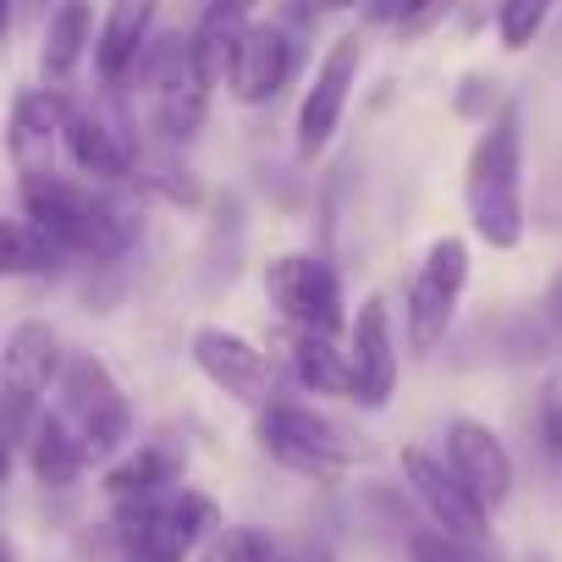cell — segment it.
<instances>
[{"label":"cell","mask_w":562,"mask_h":562,"mask_svg":"<svg viewBox=\"0 0 562 562\" xmlns=\"http://www.w3.org/2000/svg\"><path fill=\"white\" fill-rule=\"evenodd\" d=\"M463 199H469V221L474 237L485 248H518L524 243V122L518 105H502V116H491L469 149V171H463Z\"/></svg>","instance_id":"cell-1"},{"label":"cell","mask_w":562,"mask_h":562,"mask_svg":"<svg viewBox=\"0 0 562 562\" xmlns=\"http://www.w3.org/2000/svg\"><path fill=\"white\" fill-rule=\"evenodd\" d=\"M18 199H23V215L40 221L67 254H89V259H116L122 243H127V221L94 199L83 182H67L56 171H29L18 177Z\"/></svg>","instance_id":"cell-2"},{"label":"cell","mask_w":562,"mask_h":562,"mask_svg":"<svg viewBox=\"0 0 562 562\" xmlns=\"http://www.w3.org/2000/svg\"><path fill=\"white\" fill-rule=\"evenodd\" d=\"M204 562H276V551H270V535L237 524V529H221L215 535V546L204 551Z\"/></svg>","instance_id":"cell-29"},{"label":"cell","mask_w":562,"mask_h":562,"mask_svg":"<svg viewBox=\"0 0 562 562\" xmlns=\"http://www.w3.org/2000/svg\"><path fill=\"white\" fill-rule=\"evenodd\" d=\"M259 447L293 474H310V480H337L348 469V447L337 436L331 419H321L315 408H299V403H276L259 414L254 425Z\"/></svg>","instance_id":"cell-7"},{"label":"cell","mask_w":562,"mask_h":562,"mask_svg":"<svg viewBox=\"0 0 562 562\" xmlns=\"http://www.w3.org/2000/svg\"><path fill=\"white\" fill-rule=\"evenodd\" d=\"M204 524H210V502L199 491H177V496L122 502L116 540L133 562H182L204 535Z\"/></svg>","instance_id":"cell-5"},{"label":"cell","mask_w":562,"mask_h":562,"mask_svg":"<svg viewBox=\"0 0 562 562\" xmlns=\"http://www.w3.org/2000/svg\"><path fill=\"white\" fill-rule=\"evenodd\" d=\"M293 78V40L281 34L276 23H254L243 34V45L232 50V67H226V89L243 100V105H259L270 94H281Z\"/></svg>","instance_id":"cell-14"},{"label":"cell","mask_w":562,"mask_h":562,"mask_svg":"<svg viewBox=\"0 0 562 562\" xmlns=\"http://www.w3.org/2000/svg\"><path fill=\"white\" fill-rule=\"evenodd\" d=\"M61 392V414L72 419V430L83 436L89 458H111L127 430H133V408L122 397V386L111 381V370L94 353H67V370L56 381Z\"/></svg>","instance_id":"cell-4"},{"label":"cell","mask_w":562,"mask_h":562,"mask_svg":"<svg viewBox=\"0 0 562 562\" xmlns=\"http://www.w3.org/2000/svg\"><path fill=\"white\" fill-rule=\"evenodd\" d=\"M535 436H540V452L562 469V375H546V381H540V397H535Z\"/></svg>","instance_id":"cell-28"},{"label":"cell","mask_w":562,"mask_h":562,"mask_svg":"<svg viewBox=\"0 0 562 562\" xmlns=\"http://www.w3.org/2000/svg\"><path fill=\"white\" fill-rule=\"evenodd\" d=\"M557 0H502V12H496V29H502V50H529L546 29Z\"/></svg>","instance_id":"cell-25"},{"label":"cell","mask_w":562,"mask_h":562,"mask_svg":"<svg viewBox=\"0 0 562 562\" xmlns=\"http://www.w3.org/2000/svg\"><path fill=\"white\" fill-rule=\"evenodd\" d=\"M288 562H331V551H326V546H304V551L288 557Z\"/></svg>","instance_id":"cell-32"},{"label":"cell","mask_w":562,"mask_h":562,"mask_svg":"<svg viewBox=\"0 0 562 562\" xmlns=\"http://www.w3.org/2000/svg\"><path fill=\"white\" fill-rule=\"evenodd\" d=\"M94 45H100V34H94V7H89V0H56V12L45 23V50H40L45 78L67 83Z\"/></svg>","instance_id":"cell-18"},{"label":"cell","mask_w":562,"mask_h":562,"mask_svg":"<svg viewBox=\"0 0 562 562\" xmlns=\"http://www.w3.org/2000/svg\"><path fill=\"white\" fill-rule=\"evenodd\" d=\"M502 105H507V100H502L496 78H485V72H469V78H463V89H458V116H463V122H480V127H485L491 116H502Z\"/></svg>","instance_id":"cell-30"},{"label":"cell","mask_w":562,"mask_h":562,"mask_svg":"<svg viewBox=\"0 0 562 562\" xmlns=\"http://www.w3.org/2000/svg\"><path fill=\"white\" fill-rule=\"evenodd\" d=\"M463 288H469V243L447 232L425 248V265L408 288V342H414V353H430L452 331Z\"/></svg>","instance_id":"cell-6"},{"label":"cell","mask_w":562,"mask_h":562,"mask_svg":"<svg viewBox=\"0 0 562 562\" xmlns=\"http://www.w3.org/2000/svg\"><path fill=\"white\" fill-rule=\"evenodd\" d=\"M254 7H259V0H210V7H204V18H199V29H193V45H199V56H204V67H210L215 78H226L232 50H237L243 34L254 29Z\"/></svg>","instance_id":"cell-22"},{"label":"cell","mask_w":562,"mask_h":562,"mask_svg":"<svg viewBox=\"0 0 562 562\" xmlns=\"http://www.w3.org/2000/svg\"><path fill=\"white\" fill-rule=\"evenodd\" d=\"M61 149H67V160H72L83 177H94V182H122V177H133V155H127L122 133H111V127H105L100 116H89V111H72V116H67Z\"/></svg>","instance_id":"cell-19"},{"label":"cell","mask_w":562,"mask_h":562,"mask_svg":"<svg viewBox=\"0 0 562 562\" xmlns=\"http://www.w3.org/2000/svg\"><path fill=\"white\" fill-rule=\"evenodd\" d=\"M403 474H408L414 496L425 502V513L436 518V529H452L463 540H485L491 535V507L463 485V474L452 463H441L425 447H403Z\"/></svg>","instance_id":"cell-10"},{"label":"cell","mask_w":562,"mask_h":562,"mask_svg":"<svg viewBox=\"0 0 562 562\" xmlns=\"http://www.w3.org/2000/svg\"><path fill=\"white\" fill-rule=\"evenodd\" d=\"M138 83H144V94H149V116H155V133H160V138L188 144V138L204 127V105H210L215 72L204 67V56H199L193 40L171 34V40H160L155 50H144Z\"/></svg>","instance_id":"cell-3"},{"label":"cell","mask_w":562,"mask_h":562,"mask_svg":"<svg viewBox=\"0 0 562 562\" xmlns=\"http://www.w3.org/2000/svg\"><path fill=\"white\" fill-rule=\"evenodd\" d=\"M265 288H270V304L293 321V331H326L337 337L348 326L342 315V281L337 270L321 259V254H288L265 270Z\"/></svg>","instance_id":"cell-8"},{"label":"cell","mask_w":562,"mask_h":562,"mask_svg":"<svg viewBox=\"0 0 562 562\" xmlns=\"http://www.w3.org/2000/svg\"><path fill=\"white\" fill-rule=\"evenodd\" d=\"M315 12H342V7H353V0H310Z\"/></svg>","instance_id":"cell-33"},{"label":"cell","mask_w":562,"mask_h":562,"mask_svg":"<svg viewBox=\"0 0 562 562\" xmlns=\"http://www.w3.org/2000/svg\"><path fill=\"white\" fill-rule=\"evenodd\" d=\"M359 61H364V45H359L353 34L326 50V61H321V72H315V83H310V94H304V105H299V155H304V160L326 155L331 133L342 127V111H348Z\"/></svg>","instance_id":"cell-11"},{"label":"cell","mask_w":562,"mask_h":562,"mask_svg":"<svg viewBox=\"0 0 562 562\" xmlns=\"http://www.w3.org/2000/svg\"><path fill=\"white\" fill-rule=\"evenodd\" d=\"M293 375L321 397H359L353 353L337 348V337L326 331H293Z\"/></svg>","instance_id":"cell-21"},{"label":"cell","mask_w":562,"mask_h":562,"mask_svg":"<svg viewBox=\"0 0 562 562\" xmlns=\"http://www.w3.org/2000/svg\"><path fill=\"white\" fill-rule=\"evenodd\" d=\"M353 375H359V403L364 408H381L397 386V342H392V315H386V299H364L359 321H353Z\"/></svg>","instance_id":"cell-15"},{"label":"cell","mask_w":562,"mask_h":562,"mask_svg":"<svg viewBox=\"0 0 562 562\" xmlns=\"http://www.w3.org/2000/svg\"><path fill=\"white\" fill-rule=\"evenodd\" d=\"M61 370H67V353H61V342H56L50 326L29 321V326H18L7 337V353H0V386H7V392L45 397V386H56Z\"/></svg>","instance_id":"cell-17"},{"label":"cell","mask_w":562,"mask_h":562,"mask_svg":"<svg viewBox=\"0 0 562 562\" xmlns=\"http://www.w3.org/2000/svg\"><path fill=\"white\" fill-rule=\"evenodd\" d=\"M408 557L414 562H496L491 551H480V540H463L452 529H414L408 535Z\"/></svg>","instance_id":"cell-26"},{"label":"cell","mask_w":562,"mask_h":562,"mask_svg":"<svg viewBox=\"0 0 562 562\" xmlns=\"http://www.w3.org/2000/svg\"><path fill=\"white\" fill-rule=\"evenodd\" d=\"M447 463L463 474V485L491 513L513 496V452L485 419H452L447 425Z\"/></svg>","instance_id":"cell-12"},{"label":"cell","mask_w":562,"mask_h":562,"mask_svg":"<svg viewBox=\"0 0 562 562\" xmlns=\"http://www.w3.org/2000/svg\"><path fill=\"white\" fill-rule=\"evenodd\" d=\"M61 254L67 248L40 221H29V215H12L7 221V276H45V270H56Z\"/></svg>","instance_id":"cell-23"},{"label":"cell","mask_w":562,"mask_h":562,"mask_svg":"<svg viewBox=\"0 0 562 562\" xmlns=\"http://www.w3.org/2000/svg\"><path fill=\"white\" fill-rule=\"evenodd\" d=\"M452 0H364V18L370 23H397L403 34H425Z\"/></svg>","instance_id":"cell-27"},{"label":"cell","mask_w":562,"mask_h":562,"mask_svg":"<svg viewBox=\"0 0 562 562\" xmlns=\"http://www.w3.org/2000/svg\"><path fill=\"white\" fill-rule=\"evenodd\" d=\"M155 12H160V0H111V12L100 23V45H94V72L105 89H116L122 78L138 72V61L149 50Z\"/></svg>","instance_id":"cell-16"},{"label":"cell","mask_w":562,"mask_h":562,"mask_svg":"<svg viewBox=\"0 0 562 562\" xmlns=\"http://www.w3.org/2000/svg\"><path fill=\"white\" fill-rule=\"evenodd\" d=\"M160 485H171V458H166V452H155V447H144V452L122 458V463L105 474V491H111L116 502H149Z\"/></svg>","instance_id":"cell-24"},{"label":"cell","mask_w":562,"mask_h":562,"mask_svg":"<svg viewBox=\"0 0 562 562\" xmlns=\"http://www.w3.org/2000/svg\"><path fill=\"white\" fill-rule=\"evenodd\" d=\"M67 105L56 94H40V89H18L12 94V116H7V160L18 177L29 171H50V155L56 144L67 138Z\"/></svg>","instance_id":"cell-13"},{"label":"cell","mask_w":562,"mask_h":562,"mask_svg":"<svg viewBox=\"0 0 562 562\" xmlns=\"http://www.w3.org/2000/svg\"><path fill=\"white\" fill-rule=\"evenodd\" d=\"M40 7H45V0H40Z\"/></svg>","instance_id":"cell-34"},{"label":"cell","mask_w":562,"mask_h":562,"mask_svg":"<svg viewBox=\"0 0 562 562\" xmlns=\"http://www.w3.org/2000/svg\"><path fill=\"white\" fill-rule=\"evenodd\" d=\"M193 364L226 392V397H237V403H248V408H276L281 403V375H276V364H270V353H259L248 337H237V331H221V326H204L199 337H193Z\"/></svg>","instance_id":"cell-9"},{"label":"cell","mask_w":562,"mask_h":562,"mask_svg":"<svg viewBox=\"0 0 562 562\" xmlns=\"http://www.w3.org/2000/svg\"><path fill=\"white\" fill-rule=\"evenodd\" d=\"M23 458H29V469H34L40 485H56L61 491V485H78V474L89 463V447H83V436L72 430L67 414H40Z\"/></svg>","instance_id":"cell-20"},{"label":"cell","mask_w":562,"mask_h":562,"mask_svg":"<svg viewBox=\"0 0 562 562\" xmlns=\"http://www.w3.org/2000/svg\"><path fill=\"white\" fill-rule=\"evenodd\" d=\"M540 326H546V337H551V353H562V270L551 276V288H546V299H540Z\"/></svg>","instance_id":"cell-31"}]
</instances>
